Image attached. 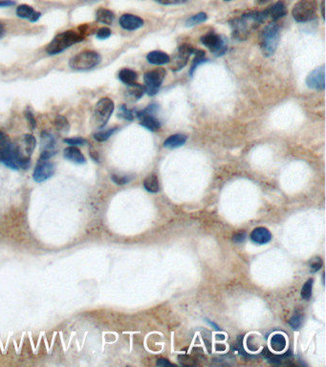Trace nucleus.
<instances>
[{
	"mask_svg": "<svg viewBox=\"0 0 326 367\" xmlns=\"http://www.w3.org/2000/svg\"><path fill=\"white\" fill-rule=\"evenodd\" d=\"M111 36V31L109 28H106V27H103L101 28L97 31L96 33V37L99 39V40H106L108 39L109 37Z\"/></svg>",
	"mask_w": 326,
	"mask_h": 367,
	"instance_id": "nucleus-37",
	"label": "nucleus"
},
{
	"mask_svg": "<svg viewBox=\"0 0 326 367\" xmlns=\"http://www.w3.org/2000/svg\"><path fill=\"white\" fill-rule=\"evenodd\" d=\"M271 346L277 352L283 351L286 347L285 337L281 334L274 335L271 339Z\"/></svg>",
	"mask_w": 326,
	"mask_h": 367,
	"instance_id": "nucleus-26",
	"label": "nucleus"
},
{
	"mask_svg": "<svg viewBox=\"0 0 326 367\" xmlns=\"http://www.w3.org/2000/svg\"><path fill=\"white\" fill-rule=\"evenodd\" d=\"M118 117L125 121H133L135 114L132 110L128 109L125 105H121L118 110Z\"/></svg>",
	"mask_w": 326,
	"mask_h": 367,
	"instance_id": "nucleus-31",
	"label": "nucleus"
},
{
	"mask_svg": "<svg viewBox=\"0 0 326 367\" xmlns=\"http://www.w3.org/2000/svg\"><path fill=\"white\" fill-rule=\"evenodd\" d=\"M165 77V70L163 68H157L144 74L143 81L145 84V92L149 96H155Z\"/></svg>",
	"mask_w": 326,
	"mask_h": 367,
	"instance_id": "nucleus-9",
	"label": "nucleus"
},
{
	"mask_svg": "<svg viewBox=\"0 0 326 367\" xmlns=\"http://www.w3.org/2000/svg\"><path fill=\"white\" fill-rule=\"evenodd\" d=\"M84 40V36L74 31H65L57 35L52 41L47 45L46 52L48 55H58L65 51L69 47Z\"/></svg>",
	"mask_w": 326,
	"mask_h": 367,
	"instance_id": "nucleus-2",
	"label": "nucleus"
},
{
	"mask_svg": "<svg viewBox=\"0 0 326 367\" xmlns=\"http://www.w3.org/2000/svg\"><path fill=\"white\" fill-rule=\"evenodd\" d=\"M16 4L15 1L13 0H0V7H9V6H14Z\"/></svg>",
	"mask_w": 326,
	"mask_h": 367,
	"instance_id": "nucleus-42",
	"label": "nucleus"
},
{
	"mask_svg": "<svg viewBox=\"0 0 326 367\" xmlns=\"http://www.w3.org/2000/svg\"><path fill=\"white\" fill-rule=\"evenodd\" d=\"M194 48L190 44H182L178 47L177 52L173 58V61L170 63V68L172 71H179L184 68L191 54L194 53Z\"/></svg>",
	"mask_w": 326,
	"mask_h": 367,
	"instance_id": "nucleus-12",
	"label": "nucleus"
},
{
	"mask_svg": "<svg viewBox=\"0 0 326 367\" xmlns=\"http://www.w3.org/2000/svg\"><path fill=\"white\" fill-rule=\"evenodd\" d=\"M155 1L162 5H176V4L184 3L186 0H155Z\"/></svg>",
	"mask_w": 326,
	"mask_h": 367,
	"instance_id": "nucleus-39",
	"label": "nucleus"
},
{
	"mask_svg": "<svg viewBox=\"0 0 326 367\" xmlns=\"http://www.w3.org/2000/svg\"><path fill=\"white\" fill-rule=\"evenodd\" d=\"M157 108L158 106L152 103L145 109L136 112V116L140 121V124L150 131H158L161 128V122L154 115Z\"/></svg>",
	"mask_w": 326,
	"mask_h": 367,
	"instance_id": "nucleus-10",
	"label": "nucleus"
},
{
	"mask_svg": "<svg viewBox=\"0 0 326 367\" xmlns=\"http://www.w3.org/2000/svg\"><path fill=\"white\" fill-rule=\"evenodd\" d=\"M54 125H55V127L58 131L63 132V133L67 132L70 128V125H69V122L67 121V119L63 116H61V115L56 118Z\"/></svg>",
	"mask_w": 326,
	"mask_h": 367,
	"instance_id": "nucleus-30",
	"label": "nucleus"
},
{
	"mask_svg": "<svg viewBox=\"0 0 326 367\" xmlns=\"http://www.w3.org/2000/svg\"><path fill=\"white\" fill-rule=\"evenodd\" d=\"M14 144L21 161V169H26L29 167L31 156L37 146V140L33 135L25 134L18 141L14 142Z\"/></svg>",
	"mask_w": 326,
	"mask_h": 367,
	"instance_id": "nucleus-5",
	"label": "nucleus"
},
{
	"mask_svg": "<svg viewBox=\"0 0 326 367\" xmlns=\"http://www.w3.org/2000/svg\"><path fill=\"white\" fill-rule=\"evenodd\" d=\"M17 15H18L19 18L24 19V20H28L31 22H36V21H39L40 18H41V13L36 12L34 10V8H32L31 6L26 5V4L20 5L17 8Z\"/></svg>",
	"mask_w": 326,
	"mask_h": 367,
	"instance_id": "nucleus-19",
	"label": "nucleus"
},
{
	"mask_svg": "<svg viewBox=\"0 0 326 367\" xmlns=\"http://www.w3.org/2000/svg\"><path fill=\"white\" fill-rule=\"evenodd\" d=\"M57 142L55 137L46 131H43L41 136V159H51L56 153Z\"/></svg>",
	"mask_w": 326,
	"mask_h": 367,
	"instance_id": "nucleus-14",
	"label": "nucleus"
},
{
	"mask_svg": "<svg viewBox=\"0 0 326 367\" xmlns=\"http://www.w3.org/2000/svg\"><path fill=\"white\" fill-rule=\"evenodd\" d=\"M303 317L301 314L294 315L289 321V324L294 330H299L301 327L303 326Z\"/></svg>",
	"mask_w": 326,
	"mask_h": 367,
	"instance_id": "nucleus-33",
	"label": "nucleus"
},
{
	"mask_svg": "<svg viewBox=\"0 0 326 367\" xmlns=\"http://www.w3.org/2000/svg\"><path fill=\"white\" fill-rule=\"evenodd\" d=\"M245 238H246V233L245 232H240V233H237V234L233 235V240L235 243H241V242L244 241Z\"/></svg>",
	"mask_w": 326,
	"mask_h": 367,
	"instance_id": "nucleus-40",
	"label": "nucleus"
},
{
	"mask_svg": "<svg viewBox=\"0 0 326 367\" xmlns=\"http://www.w3.org/2000/svg\"><path fill=\"white\" fill-rule=\"evenodd\" d=\"M119 79L121 82L126 85H130L135 83L138 79V74L128 68H123L119 72Z\"/></svg>",
	"mask_w": 326,
	"mask_h": 367,
	"instance_id": "nucleus-24",
	"label": "nucleus"
},
{
	"mask_svg": "<svg viewBox=\"0 0 326 367\" xmlns=\"http://www.w3.org/2000/svg\"><path fill=\"white\" fill-rule=\"evenodd\" d=\"M201 42L204 44L207 48L210 50L216 56H222L227 51V45L224 40L213 33L207 34L201 38Z\"/></svg>",
	"mask_w": 326,
	"mask_h": 367,
	"instance_id": "nucleus-13",
	"label": "nucleus"
},
{
	"mask_svg": "<svg viewBox=\"0 0 326 367\" xmlns=\"http://www.w3.org/2000/svg\"><path fill=\"white\" fill-rule=\"evenodd\" d=\"M24 114H25V118H26V120L28 122V124H29L30 128L31 129H35L36 125H37V121H36V119H35L34 114L32 113V111H30L29 109H26Z\"/></svg>",
	"mask_w": 326,
	"mask_h": 367,
	"instance_id": "nucleus-36",
	"label": "nucleus"
},
{
	"mask_svg": "<svg viewBox=\"0 0 326 367\" xmlns=\"http://www.w3.org/2000/svg\"><path fill=\"white\" fill-rule=\"evenodd\" d=\"M225 1H232V0H225Z\"/></svg>",
	"mask_w": 326,
	"mask_h": 367,
	"instance_id": "nucleus-48",
	"label": "nucleus"
},
{
	"mask_svg": "<svg viewBox=\"0 0 326 367\" xmlns=\"http://www.w3.org/2000/svg\"><path fill=\"white\" fill-rule=\"evenodd\" d=\"M194 52H195V58H194V60L192 61V64H191V67H190V71H189V75L190 76H193V73L196 70V68L200 64L204 63L205 61H206V59H205L206 53H205L203 50H196Z\"/></svg>",
	"mask_w": 326,
	"mask_h": 367,
	"instance_id": "nucleus-28",
	"label": "nucleus"
},
{
	"mask_svg": "<svg viewBox=\"0 0 326 367\" xmlns=\"http://www.w3.org/2000/svg\"><path fill=\"white\" fill-rule=\"evenodd\" d=\"M250 237L254 243L258 245H265L272 240L271 232L263 227L255 229L252 231Z\"/></svg>",
	"mask_w": 326,
	"mask_h": 367,
	"instance_id": "nucleus-18",
	"label": "nucleus"
},
{
	"mask_svg": "<svg viewBox=\"0 0 326 367\" xmlns=\"http://www.w3.org/2000/svg\"><path fill=\"white\" fill-rule=\"evenodd\" d=\"M146 59L148 62L155 64V65H162V64L168 63L170 61L169 56L161 51H152L148 53Z\"/></svg>",
	"mask_w": 326,
	"mask_h": 367,
	"instance_id": "nucleus-21",
	"label": "nucleus"
},
{
	"mask_svg": "<svg viewBox=\"0 0 326 367\" xmlns=\"http://www.w3.org/2000/svg\"><path fill=\"white\" fill-rule=\"evenodd\" d=\"M119 22L121 27L127 31H135L143 27V21L141 18L131 14L122 15Z\"/></svg>",
	"mask_w": 326,
	"mask_h": 367,
	"instance_id": "nucleus-17",
	"label": "nucleus"
},
{
	"mask_svg": "<svg viewBox=\"0 0 326 367\" xmlns=\"http://www.w3.org/2000/svg\"><path fill=\"white\" fill-rule=\"evenodd\" d=\"M4 34H5V27L2 23H0V38L3 37Z\"/></svg>",
	"mask_w": 326,
	"mask_h": 367,
	"instance_id": "nucleus-44",
	"label": "nucleus"
},
{
	"mask_svg": "<svg viewBox=\"0 0 326 367\" xmlns=\"http://www.w3.org/2000/svg\"><path fill=\"white\" fill-rule=\"evenodd\" d=\"M264 14L266 19H270L273 21H279L287 15V8L283 1H278L274 5L267 8Z\"/></svg>",
	"mask_w": 326,
	"mask_h": 367,
	"instance_id": "nucleus-16",
	"label": "nucleus"
},
{
	"mask_svg": "<svg viewBox=\"0 0 326 367\" xmlns=\"http://www.w3.org/2000/svg\"><path fill=\"white\" fill-rule=\"evenodd\" d=\"M280 40L279 26L275 22L269 23L262 30L260 35V47L266 57L275 54Z\"/></svg>",
	"mask_w": 326,
	"mask_h": 367,
	"instance_id": "nucleus-3",
	"label": "nucleus"
},
{
	"mask_svg": "<svg viewBox=\"0 0 326 367\" xmlns=\"http://www.w3.org/2000/svg\"><path fill=\"white\" fill-rule=\"evenodd\" d=\"M63 142L67 143L68 145L72 146H77V145H82L86 143V141L82 138V137H73V138H66L63 140Z\"/></svg>",
	"mask_w": 326,
	"mask_h": 367,
	"instance_id": "nucleus-35",
	"label": "nucleus"
},
{
	"mask_svg": "<svg viewBox=\"0 0 326 367\" xmlns=\"http://www.w3.org/2000/svg\"><path fill=\"white\" fill-rule=\"evenodd\" d=\"M313 282H314L313 279H309V280H307V282L303 287V289H302V297H303V298L309 299L311 298V296H312V289H313Z\"/></svg>",
	"mask_w": 326,
	"mask_h": 367,
	"instance_id": "nucleus-34",
	"label": "nucleus"
},
{
	"mask_svg": "<svg viewBox=\"0 0 326 367\" xmlns=\"http://www.w3.org/2000/svg\"><path fill=\"white\" fill-rule=\"evenodd\" d=\"M143 186L148 192H158L159 191V181L158 178L155 175H150L148 176L144 182H143Z\"/></svg>",
	"mask_w": 326,
	"mask_h": 367,
	"instance_id": "nucleus-27",
	"label": "nucleus"
},
{
	"mask_svg": "<svg viewBox=\"0 0 326 367\" xmlns=\"http://www.w3.org/2000/svg\"><path fill=\"white\" fill-rule=\"evenodd\" d=\"M326 70H325V65L316 68L314 71H312L307 79H306V84L308 87L315 89V90H324L326 87Z\"/></svg>",
	"mask_w": 326,
	"mask_h": 367,
	"instance_id": "nucleus-15",
	"label": "nucleus"
},
{
	"mask_svg": "<svg viewBox=\"0 0 326 367\" xmlns=\"http://www.w3.org/2000/svg\"><path fill=\"white\" fill-rule=\"evenodd\" d=\"M269 0H256V3L257 4H264V3H267Z\"/></svg>",
	"mask_w": 326,
	"mask_h": 367,
	"instance_id": "nucleus-46",
	"label": "nucleus"
},
{
	"mask_svg": "<svg viewBox=\"0 0 326 367\" xmlns=\"http://www.w3.org/2000/svg\"><path fill=\"white\" fill-rule=\"evenodd\" d=\"M127 86H128V88H127L126 93H127V96H128L129 99H131L132 101H138L143 97L145 89L141 84H138V83L135 82V83L127 85Z\"/></svg>",
	"mask_w": 326,
	"mask_h": 367,
	"instance_id": "nucleus-23",
	"label": "nucleus"
},
{
	"mask_svg": "<svg viewBox=\"0 0 326 367\" xmlns=\"http://www.w3.org/2000/svg\"><path fill=\"white\" fill-rule=\"evenodd\" d=\"M294 20L298 22H307L316 18V4L313 0H301L292 11Z\"/></svg>",
	"mask_w": 326,
	"mask_h": 367,
	"instance_id": "nucleus-8",
	"label": "nucleus"
},
{
	"mask_svg": "<svg viewBox=\"0 0 326 367\" xmlns=\"http://www.w3.org/2000/svg\"><path fill=\"white\" fill-rule=\"evenodd\" d=\"M263 12H251L242 15L240 18L230 21L233 37L237 41H246L251 33L256 30L260 24L266 21Z\"/></svg>",
	"mask_w": 326,
	"mask_h": 367,
	"instance_id": "nucleus-1",
	"label": "nucleus"
},
{
	"mask_svg": "<svg viewBox=\"0 0 326 367\" xmlns=\"http://www.w3.org/2000/svg\"><path fill=\"white\" fill-rule=\"evenodd\" d=\"M322 16H323V19L325 20V0L322 1Z\"/></svg>",
	"mask_w": 326,
	"mask_h": 367,
	"instance_id": "nucleus-45",
	"label": "nucleus"
},
{
	"mask_svg": "<svg viewBox=\"0 0 326 367\" xmlns=\"http://www.w3.org/2000/svg\"><path fill=\"white\" fill-rule=\"evenodd\" d=\"M117 130L116 127H112V128H108V129H103V130H100L98 132H96L94 134V139L97 141V142H105L107 141L113 134L114 132Z\"/></svg>",
	"mask_w": 326,
	"mask_h": 367,
	"instance_id": "nucleus-29",
	"label": "nucleus"
},
{
	"mask_svg": "<svg viewBox=\"0 0 326 367\" xmlns=\"http://www.w3.org/2000/svg\"><path fill=\"white\" fill-rule=\"evenodd\" d=\"M186 141V136L184 134H175L172 136H169L163 143L164 147L168 148H177L182 146Z\"/></svg>",
	"mask_w": 326,
	"mask_h": 367,
	"instance_id": "nucleus-25",
	"label": "nucleus"
},
{
	"mask_svg": "<svg viewBox=\"0 0 326 367\" xmlns=\"http://www.w3.org/2000/svg\"><path fill=\"white\" fill-rule=\"evenodd\" d=\"M207 19H208V17H207V14H206V13H198L197 15L192 16L191 18H189V19L186 21V26L191 27V26L198 25V24L203 23V22L207 21Z\"/></svg>",
	"mask_w": 326,
	"mask_h": 367,
	"instance_id": "nucleus-32",
	"label": "nucleus"
},
{
	"mask_svg": "<svg viewBox=\"0 0 326 367\" xmlns=\"http://www.w3.org/2000/svg\"><path fill=\"white\" fill-rule=\"evenodd\" d=\"M157 366L158 367H165V366H171L170 365V363L169 362H167L166 360H164V359H160V360H158V362H157Z\"/></svg>",
	"mask_w": 326,
	"mask_h": 367,
	"instance_id": "nucleus-43",
	"label": "nucleus"
},
{
	"mask_svg": "<svg viewBox=\"0 0 326 367\" xmlns=\"http://www.w3.org/2000/svg\"><path fill=\"white\" fill-rule=\"evenodd\" d=\"M101 61L102 58L97 52L86 50L73 57L69 61V66L73 70L86 71L99 65Z\"/></svg>",
	"mask_w": 326,
	"mask_h": 367,
	"instance_id": "nucleus-7",
	"label": "nucleus"
},
{
	"mask_svg": "<svg viewBox=\"0 0 326 367\" xmlns=\"http://www.w3.org/2000/svg\"><path fill=\"white\" fill-rule=\"evenodd\" d=\"M114 111V102L109 98H102L94 106L91 122L96 128H102L109 121Z\"/></svg>",
	"mask_w": 326,
	"mask_h": 367,
	"instance_id": "nucleus-6",
	"label": "nucleus"
},
{
	"mask_svg": "<svg viewBox=\"0 0 326 367\" xmlns=\"http://www.w3.org/2000/svg\"><path fill=\"white\" fill-rule=\"evenodd\" d=\"M55 173V165L50 161V159L40 158L35 167L33 178L37 183H42L50 179Z\"/></svg>",
	"mask_w": 326,
	"mask_h": 367,
	"instance_id": "nucleus-11",
	"label": "nucleus"
},
{
	"mask_svg": "<svg viewBox=\"0 0 326 367\" xmlns=\"http://www.w3.org/2000/svg\"><path fill=\"white\" fill-rule=\"evenodd\" d=\"M63 156L68 161H71L73 163L82 164L85 163V157L82 154V151L77 146H68L63 151Z\"/></svg>",
	"mask_w": 326,
	"mask_h": 367,
	"instance_id": "nucleus-20",
	"label": "nucleus"
},
{
	"mask_svg": "<svg viewBox=\"0 0 326 367\" xmlns=\"http://www.w3.org/2000/svg\"><path fill=\"white\" fill-rule=\"evenodd\" d=\"M322 265H323L322 260H321V259H318V261H316V262H314V263L311 264V270H312L313 272H317V271H319V270L321 269Z\"/></svg>",
	"mask_w": 326,
	"mask_h": 367,
	"instance_id": "nucleus-41",
	"label": "nucleus"
},
{
	"mask_svg": "<svg viewBox=\"0 0 326 367\" xmlns=\"http://www.w3.org/2000/svg\"><path fill=\"white\" fill-rule=\"evenodd\" d=\"M83 1L88 2V3H94V2H97V1H99V0H83Z\"/></svg>",
	"mask_w": 326,
	"mask_h": 367,
	"instance_id": "nucleus-47",
	"label": "nucleus"
},
{
	"mask_svg": "<svg viewBox=\"0 0 326 367\" xmlns=\"http://www.w3.org/2000/svg\"><path fill=\"white\" fill-rule=\"evenodd\" d=\"M111 179L112 181L117 184H125L128 183L130 181V179L128 177H125V176H120V175H112L111 176Z\"/></svg>",
	"mask_w": 326,
	"mask_h": 367,
	"instance_id": "nucleus-38",
	"label": "nucleus"
},
{
	"mask_svg": "<svg viewBox=\"0 0 326 367\" xmlns=\"http://www.w3.org/2000/svg\"><path fill=\"white\" fill-rule=\"evenodd\" d=\"M0 163L12 169L21 168V161L17 154L14 142L9 137L0 131Z\"/></svg>",
	"mask_w": 326,
	"mask_h": 367,
	"instance_id": "nucleus-4",
	"label": "nucleus"
},
{
	"mask_svg": "<svg viewBox=\"0 0 326 367\" xmlns=\"http://www.w3.org/2000/svg\"><path fill=\"white\" fill-rule=\"evenodd\" d=\"M114 19H115L114 13L108 9L100 8L96 12V21L99 23L105 24V25H111L114 21Z\"/></svg>",
	"mask_w": 326,
	"mask_h": 367,
	"instance_id": "nucleus-22",
	"label": "nucleus"
}]
</instances>
